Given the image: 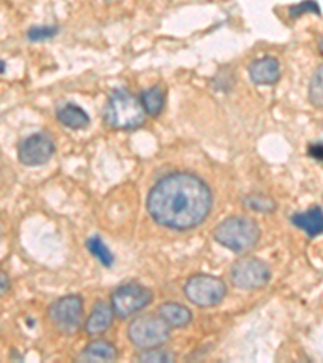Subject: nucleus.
Wrapping results in <instances>:
<instances>
[{
	"mask_svg": "<svg viewBox=\"0 0 323 363\" xmlns=\"http://www.w3.org/2000/svg\"><path fill=\"white\" fill-rule=\"evenodd\" d=\"M212 208V191L191 173H173L152 187L148 212L155 223L170 230H191L207 218Z\"/></svg>",
	"mask_w": 323,
	"mask_h": 363,
	"instance_id": "1",
	"label": "nucleus"
},
{
	"mask_svg": "<svg viewBox=\"0 0 323 363\" xmlns=\"http://www.w3.org/2000/svg\"><path fill=\"white\" fill-rule=\"evenodd\" d=\"M214 239L236 254L254 249L261 239V226L248 216H231L214 230Z\"/></svg>",
	"mask_w": 323,
	"mask_h": 363,
	"instance_id": "2",
	"label": "nucleus"
},
{
	"mask_svg": "<svg viewBox=\"0 0 323 363\" xmlns=\"http://www.w3.org/2000/svg\"><path fill=\"white\" fill-rule=\"evenodd\" d=\"M105 121L115 130H134L144 125L146 110L131 92L119 89L111 94L105 108Z\"/></svg>",
	"mask_w": 323,
	"mask_h": 363,
	"instance_id": "3",
	"label": "nucleus"
},
{
	"mask_svg": "<svg viewBox=\"0 0 323 363\" xmlns=\"http://www.w3.org/2000/svg\"><path fill=\"white\" fill-rule=\"evenodd\" d=\"M170 328L163 318L158 315H141L134 318L128 328V337L138 349L149 350L154 347H162L170 337Z\"/></svg>",
	"mask_w": 323,
	"mask_h": 363,
	"instance_id": "4",
	"label": "nucleus"
},
{
	"mask_svg": "<svg viewBox=\"0 0 323 363\" xmlns=\"http://www.w3.org/2000/svg\"><path fill=\"white\" fill-rule=\"evenodd\" d=\"M187 301L197 307H214L226 296V284L212 274H196L185 286Z\"/></svg>",
	"mask_w": 323,
	"mask_h": 363,
	"instance_id": "5",
	"label": "nucleus"
},
{
	"mask_svg": "<svg viewBox=\"0 0 323 363\" xmlns=\"http://www.w3.org/2000/svg\"><path fill=\"white\" fill-rule=\"evenodd\" d=\"M272 278V270L265 262L256 257H246L234 262L231 268V281L239 289H261Z\"/></svg>",
	"mask_w": 323,
	"mask_h": 363,
	"instance_id": "6",
	"label": "nucleus"
},
{
	"mask_svg": "<svg viewBox=\"0 0 323 363\" xmlns=\"http://www.w3.org/2000/svg\"><path fill=\"white\" fill-rule=\"evenodd\" d=\"M152 302V292L144 286L129 283L116 288L111 294L110 306L119 318H128Z\"/></svg>",
	"mask_w": 323,
	"mask_h": 363,
	"instance_id": "7",
	"label": "nucleus"
},
{
	"mask_svg": "<svg viewBox=\"0 0 323 363\" xmlns=\"http://www.w3.org/2000/svg\"><path fill=\"white\" fill-rule=\"evenodd\" d=\"M84 303L80 296H65L49 307V318L57 330L75 333L83 325Z\"/></svg>",
	"mask_w": 323,
	"mask_h": 363,
	"instance_id": "8",
	"label": "nucleus"
},
{
	"mask_svg": "<svg viewBox=\"0 0 323 363\" xmlns=\"http://www.w3.org/2000/svg\"><path fill=\"white\" fill-rule=\"evenodd\" d=\"M55 154V144L49 134L36 133L18 145V160L26 167L45 165Z\"/></svg>",
	"mask_w": 323,
	"mask_h": 363,
	"instance_id": "9",
	"label": "nucleus"
},
{
	"mask_svg": "<svg viewBox=\"0 0 323 363\" xmlns=\"http://www.w3.org/2000/svg\"><path fill=\"white\" fill-rule=\"evenodd\" d=\"M249 76L258 86H272L280 79V63L273 57L258 58L249 67Z\"/></svg>",
	"mask_w": 323,
	"mask_h": 363,
	"instance_id": "10",
	"label": "nucleus"
},
{
	"mask_svg": "<svg viewBox=\"0 0 323 363\" xmlns=\"http://www.w3.org/2000/svg\"><path fill=\"white\" fill-rule=\"evenodd\" d=\"M290 220L292 225L304 231L309 238H317L323 234V208L320 205H312L307 212L295 213Z\"/></svg>",
	"mask_w": 323,
	"mask_h": 363,
	"instance_id": "11",
	"label": "nucleus"
},
{
	"mask_svg": "<svg viewBox=\"0 0 323 363\" xmlns=\"http://www.w3.org/2000/svg\"><path fill=\"white\" fill-rule=\"evenodd\" d=\"M111 318H114V308L109 306L107 302H97L94 306L89 318L86 321V333L91 336L102 335L104 331H107L111 325Z\"/></svg>",
	"mask_w": 323,
	"mask_h": 363,
	"instance_id": "12",
	"label": "nucleus"
},
{
	"mask_svg": "<svg viewBox=\"0 0 323 363\" xmlns=\"http://www.w3.org/2000/svg\"><path fill=\"white\" fill-rule=\"evenodd\" d=\"M158 315L170 328H185L191 323V310L176 302H167L158 307Z\"/></svg>",
	"mask_w": 323,
	"mask_h": 363,
	"instance_id": "13",
	"label": "nucleus"
},
{
	"mask_svg": "<svg viewBox=\"0 0 323 363\" xmlns=\"http://www.w3.org/2000/svg\"><path fill=\"white\" fill-rule=\"evenodd\" d=\"M81 359L84 362H115L119 359V352H116L115 345L110 344L104 339H97V341L89 342L81 352Z\"/></svg>",
	"mask_w": 323,
	"mask_h": 363,
	"instance_id": "14",
	"label": "nucleus"
},
{
	"mask_svg": "<svg viewBox=\"0 0 323 363\" xmlns=\"http://www.w3.org/2000/svg\"><path fill=\"white\" fill-rule=\"evenodd\" d=\"M57 120L70 130H83L89 125V115L75 104H67L57 112Z\"/></svg>",
	"mask_w": 323,
	"mask_h": 363,
	"instance_id": "15",
	"label": "nucleus"
},
{
	"mask_svg": "<svg viewBox=\"0 0 323 363\" xmlns=\"http://www.w3.org/2000/svg\"><path fill=\"white\" fill-rule=\"evenodd\" d=\"M139 101L143 104L146 113H149L150 116H158L162 113L163 105H165V91H163L162 86H154L141 94Z\"/></svg>",
	"mask_w": 323,
	"mask_h": 363,
	"instance_id": "16",
	"label": "nucleus"
},
{
	"mask_svg": "<svg viewBox=\"0 0 323 363\" xmlns=\"http://www.w3.org/2000/svg\"><path fill=\"white\" fill-rule=\"evenodd\" d=\"M87 249H89L91 254L96 257L104 267H111V263H114V255H111L110 249L105 245V242L99 236L91 238L89 241H87Z\"/></svg>",
	"mask_w": 323,
	"mask_h": 363,
	"instance_id": "17",
	"label": "nucleus"
},
{
	"mask_svg": "<svg viewBox=\"0 0 323 363\" xmlns=\"http://www.w3.org/2000/svg\"><path fill=\"white\" fill-rule=\"evenodd\" d=\"M309 101L317 108H323V65L317 68L309 84Z\"/></svg>",
	"mask_w": 323,
	"mask_h": 363,
	"instance_id": "18",
	"label": "nucleus"
},
{
	"mask_svg": "<svg viewBox=\"0 0 323 363\" xmlns=\"http://www.w3.org/2000/svg\"><path fill=\"white\" fill-rule=\"evenodd\" d=\"M244 203L248 208L262 213H268L275 210V202L272 199L262 194H249L248 197H244Z\"/></svg>",
	"mask_w": 323,
	"mask_h": 363,
	"instance_id": "19",
	"label": "nucleus"
},
{
	"mask_svg": "<svg viewBox=\"0 0 323 363\" xmlns=\"http://www.w3.org/2000/svg\"><path fill=\"white\" fill-rule=\"evenodd\" d=\"M58 34V26H31L28 29V39L31 43H43V40H49L55 38Z\"/></svg>",
	"mask_w": 323,
	"mask_h": 363,
	"instance_id": "20",
	"label": "nucleus"
},
{
	"mask_svg": "<svg viewBox=\"0 0 323 363\" xmlns=\"http://www.w3.org/2000/svg\"><path fill=\"white\" fill-rule=\"evenodd\" d=\"M305 13H314V15H320V7L315 0H304V2L292 5L290 9V16L291 18H299Z\"/></svg>",
	"mask_w": 323,
	"mask_h": 363,
	"instance_id": "21",
	"label": "nucleus"
},
{
	"mask_svg": "<svg viewBox=\"0 0 323 363\" xmlns=\"http://www.w3.org/2000/svg\"><path fill=\"white\" fill-rule=\"evenodd\" d=\"M141 362H173L175 360V355L170 354L168 350H163V349H149V350H144V354L139 357Z\"/></svg>",
	"mask_w": 323,
	"mask_h": 363,
	"instance_id": "22",
	"label": "nucleus"
},
{
	"mask_svg": "<svg viewBox=\"0 0 323 363\" xmlns=\"http://www.w3.org/2000/svg\"><path fill=\"white\" fill-rule=\"evenodd\" d=\"M309 155L315 160L323 162V143H315L309 145Z\"/></svg>",
	"mask_w": 323,
	"mask_h": 363,
	"instance_id": "23",
	"label": "nucleus"
},
{
	"mask_svg": "<svg viewBox=\"0 0 323 363\" xmlns=\"http://www.w3.org/2000/svg\"><path fill=\"white\" fill-rule=\"evenodd\" d=\"M10 291V278L7 273L0 272V297H4Z\"/></svg>",
	"mask_w": 323,
	"mask_h": 363,
	"instance_id": "24",
	"label": "nucleus"
},
{
	"mask_svg": "<svg viewBox=\"0 0 323 363\" xmlns=\"http://www.w3.org/2000/svg\"><path fill=\"white\" fill-rule=\"evenodd\" d=\"M4 72H5V63L0 60V74H4Z\"/></svg>",
	"mask_w": 323,
	"mask_h": 363,
	"instance_id": "25",
	"label": "nucleus"
},
{
	"mask_svg": "<svg viewBox=\"0 0 323 363\" xmlns=\"http://www.w3.org/2000/svg\"><path fill=\"white\" fill-rule=\"evenodd\" d=\"M2 236H4V225L2 221H0V239H2Z\"/></svg>",
	"mask_w": 323,
	"mask_h": 363,
	"instance_id": "26",
	"label": "nucleus"
},
{
	"mask_svg": "<svg viewBox=\"0 0 323 363\" xmlns=\"http://www.w3.org/2000/svg\"><path fill=\"white\" fill-rule=\"evenodd\" d=\"M319 47H320V52H322V55H323V36H322V39H320Z\"/></svg>",
	"mask_w": 323,
	"mask_h": 363,
	"instance_id": "27",
	"label": "nucleus"
},
{
	"mask_svg": "<svg viewBox=\"0 0 323 363\" xmlns=\"http://www.w3.org/2000/svg\"><path fill=\"white\" fill-rule=\"evenodd\" d=\"M105 2H116V0H105Z\"/></svg>",
	"mask_w": 323,
	"mask_h": 363,
	"instance_id": "28",
	"label": "nucleus"
}]
</instances>
